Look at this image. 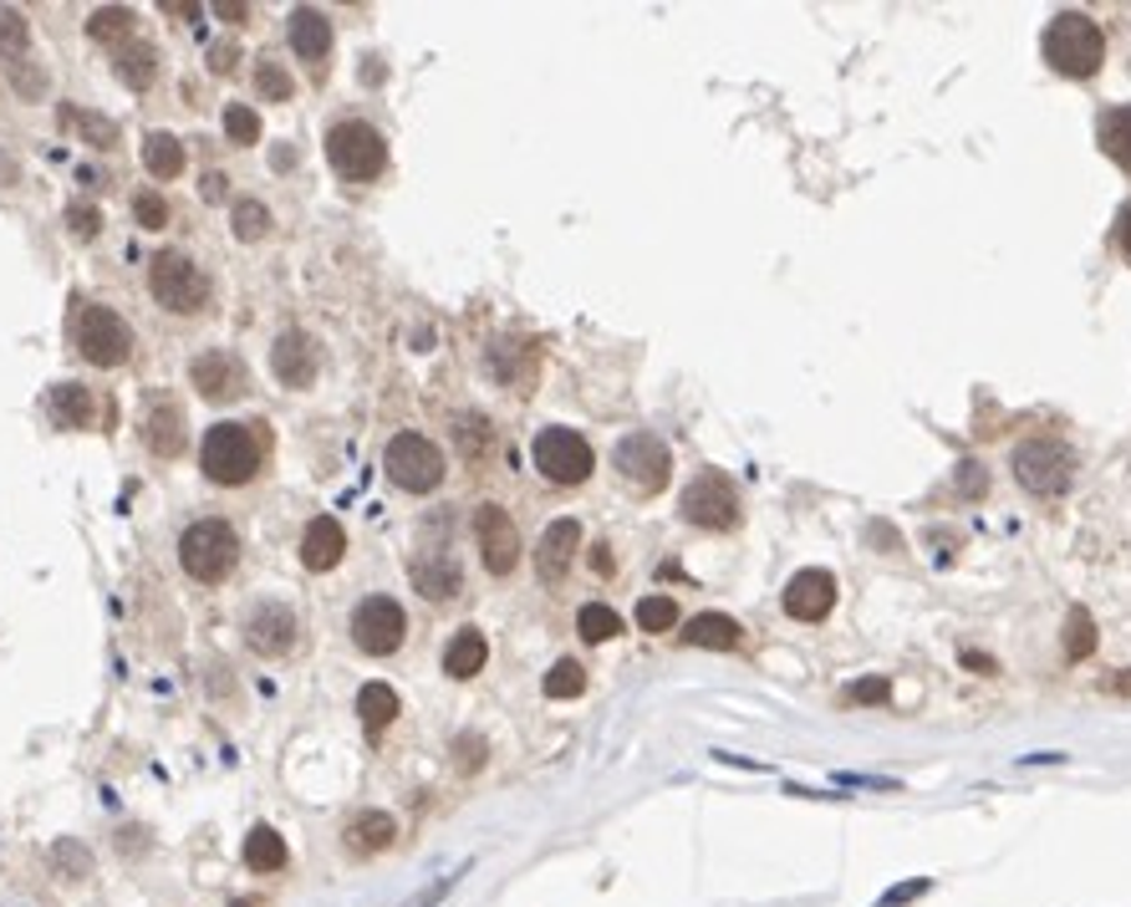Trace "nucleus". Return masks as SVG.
Instances as JSON below:
<instances>
[{
	"label": "nucleus",
	"instance_id": "nucleus-1",
	"mask_svg": "<svg viewBox=\"0 0 1131 907\" xmlns=\"http://www.w3.org/2000/svg\"><path fill=\"white\" fill-rule=\"evenodd\" d=\"M260 424H215L205 434V444H199V470H205L209 484H225V490H235V484H250L255 474H260V460H265V444L260 434H255Z\"/></svg>",
	"mask_w": 1131,
	"mask_h": 907
},
{
	"label": "nucleus",
	"instance_id": "nucleus-2",
	"mask_svg": "<svg viewBox=\"0 0 1131 907\" xmlns=\"http://www.w3.org/2000/svg\"><path fill=\"white\" fill-rule=\"evenodd\" d=\"M1045 61L1055 67L1060 77H1095L1101 61H1107V37L1101 26L1081 11H1065L1050 21L1045 31Z\"/></svg>",
	"mask_w": 1131,
	"mask_h": 907
},
{
	"label": "nucleus",
	"instance_id": "nucleus-3",
	"mask_svg": "<svg viewBox=\"0 0 1131 907\" xmlns=\"http://www.w3.org/2000/svg\"><path fill=\"white\" fill-rule=\"evenodd\" d=\"M326 158H332V169H337L342 179L367 184L387 169V138L377 134L373 122L342 118L326 128Z\"/></svg>",
	"mask_w": 1131,
	"mask_h": 907
},
{
	"label": "nucleus",
	"instance_id": "nucleus-4",
	"mask_svg": "<svg viewBox=\"0 0 1131 907\" xmlns=\"http://www.w3.org/2000/svg\"><path fill=\"white\" fill-rule=\"evenodd\" d=\"M148 296L174 316H194L209 306V276L184 250H164L148 260Z\"/></svg>",
	"mask_w": 1131,
	"mask_h": 907
},
{
	"label": "nucleus",
	"instance_id": "nucleus-5",
	"mask_svg": "<svg viewBox=\"0 0 1131 907\" xmlns=\"http://www.w3.org/2000/svg\"><path fill=\"white\" fill-rule=\"evenodd\" d=\"M235 561H240V535H235V525L194 521L189 531L179 535V566L189 571L194 581H205V586L225 581L229 571H235Z\"/></svg>",
	"mask_w": 1131,
	"mask_h": 907
},
{
	"label": "nucleus",
	"instance_id": "nucleus-6",
	"mask_svg": "<svg viewBox=\"0 0 1131 907\" xmlns=\"http://www.w3.org/2000/svg\"><path fill=\"white\" fill-rule=\"evenodd\" d=\"M72 347L82 352V363L92 367H122L132 357V327L122 322L112 306H77L72 316Z\"/></svg>",
	"mask_w": 1131,
	"mask_h": 907
},
{
	"label": "nucleus",
	"instance_id": "nucleus-7",
	"mask_svg": "<svg viewBox=\"0 0 1131 907\" xmlns=\"http://www.w3.org/2000/svg\"><path fill=\"white\" fill-rule=\"evenodd\" d=\"M1014 480L1030 490V495H1065L1075 480V454L1060 438H1024L1010 460Z\"/></svg>",
	"mask_w": 1131,
	"mask_h": 907
},
{
	"label": "nucleus",
	"instance_id": "nucleus-8",
	"mask_svg": "<svg viewBox=\"0 0 1131 907\" xmlns=\"http://www.w3.org/2000/svg\"><path fill=\"white\" fill-rule=\"evenodd\" d=\"M383 470H387V480H393L397 490H409V495H434L439 484H444V454H439L434 438L397 434L393 444H387V454H383Z\"/></svg>",
	"mask_w": 1131,
	"mask_h": 907
},
{
	"label": "nucleus",
	"instance_id": "nucleus-9",
	"mask_svg": "<svg viewBox=\"0 0 1131 907\" xmlns=\"http://www.w3.org/2000/svg\"><path fill=\"white\" fill-rule=\"evenodd\" d=\"M678 510H683V521L698 525V531H735L739 525V490H735L729 474L704 470L683 495H678Z\"/></svg>",
	"mask_w": 1131,
	"mask_h": 907
},
{
	"label": "nucleus",
	"instance_id": "nucleus-10",
	"mask_svg": "<svg viewBox=\"0 0 1131 907\" xmlns=\"http://www.w3.org/2000/svg\"><path fill=\"white\" fill-rule=\"evenodd\" d=\"M530 454H535V470L551 484H581L597 470V454H591V444L577 428H541L535 444H530Z\"/></svg>",
	"mask_w": 1131,
	"mask_h": 907
},
{
	"label": "nucleus",
	"instance_id": "nucleus-11",
	"mask_svg": "<svg viewBox=\"0 0 1131 907\" xmlns=\"http://www.w3.org/2000/svg\"><path fill=\"white\" fill-rule=\"evenodd\" d=\"M403 632H409V618L393 597H367L352 612V642H357L367 658H387L403 648Z\"/></svg>",
	"mask_w": 1131,
	"mask_h": 907
},
{
	"label": "nucleus",
	"instance_id": "nucleus-12",
	"mask_svg": "<svg viewBox=\"0 0 1131 907\" xmlns=\"http://www.w3.org/2000/svg\"><path fill=\"white\" fill-rule=\"evenodd\" d=\"M612 464L638 495H658L662 484H668V470H673V454H668V444L652 438V434H627L622 444H617Z\"/></svg>",
	"mask_w": 1131,
	"mask_h": 907
},
{
	"label": "nucleus",
	"instance_id": "nucleus-13",
	"mask_svg": "<svg viewBox=\"0 0 1131 907\" xmlns=\"http://www.w3.org/2000/svg\"><path fill=\"white\" fill-rule=\"evenodd\" d=\"M474 541H480V556L490 576H510L520 566V531L510 521V510L500 505H480L474 510Z\"/></svg>",
	"mask_w": 1131,
	"mask_h": 907
},
{
	"label": "nucleus",
	"instance_id": "nucleus-14",
	"mask_svg": "<svg viewBox=\"0 0 1131 907\" xmlns=\"http://www.w3.org/2000/svg\"><path fill=\"white\" fill-rule=\"evenodd\" d=\"M189 383L205 403H235L250 393V373L235 352H199L189 363Z\"/></svg>",
	"mask_w": 1131,
	"mask_h": 907
},
{
	"label": "nucleus",
	"instance_id": "nucleus-15",
	"mask_svg": "<svg viewBox=\"0 0 1131 907\" xmlns=\"http://www.w3.org/2000/svg\"><path fill=\"white\" fill-rule=\"evenodd\" d=\"M296 612L286 602H255L245 612V648L260 658H286L296 648Z\"/></svg>",
	"mask_w": 1131,
	"mask_h": 907
},
{
	"label": "nucleus",
	"instance_id": "nucleus-16",
	"mask_svg": "<svg viewBox=\"0 0 1131 907\" xmlns=\"http://www.w3.org/2000/svg\"><path fill=\"white\" fill-rule=\"evenodd\" d=\"M836 592H842V586H836L830 571L806 566V571H795V576L785 581V612H790L795 622H820V618H830Z\"/></svg>",
	"mask_w": 1131,
	"mask_h": 907
},
{
	"label": "nucleus",
	"instance_id": "nucleus-17",
	"mask_svg": "<svg viewBox=\"0 0 1131 907\" xmlns=\"http://www.w3.org/2000/svg\"><path fill=\"white\" fill-rule=\"evenodd\" d=\"M316 367H322V352L306 332H281L276 347H271V373L276 383L286 387H312L316 383Z\"/></svg>",
	"mask_w": 1131,
	"mask_h": 907
},
{
	"label": "nucleus",
	"instance_id": "nucleus-18",
	"mask_svg": "<svg viewBox=\"0 0 1131 907\" xmlns=\"http://www.w3.org/2000/svg\"><path fill=\"white\" fill-rule=\"evenodd\" d=\"M144 444H148V454H158V460H179L184 454V408L174 398H154L144 408Z\"/></svg>",
	"mask_w": 1131,
	"mask_h": 907
},
{
	"label": "nucleus",
	"instance_id": "nucleus-19",
	"mask_svg": "<svg viewBox=\"0 0 1131 907\" xmlns=\"http://www.w3.org/2000/svg\"><path fill=\"white\" fill-rule=\"evenodd\" d=\"M581 551V525L566 515V521H551L541 531V541H535V571H541V581H561L566 571H571V556Z\"/></svg>",
	"mask_w": 1131,
	"mask_h": 907
},
{
	"label": "nucleus",
	"instance_id": "nucleus-20",
	"mask_svg": "<svg viewBox=\"0 0 1131 907\" xmlns=\"http://www.w3.org/2000/svg\"><path fill=\"white\" fill-rule=\"evenodd\" d=\"M342 556H347V531H342V521L337 515H316V521L302 531V566L306 571H332Z\"/></svg>",
	"mask_w": 1131,
	"mask_h": 907
},
{
	"label": "nucleus",
	"instance_id": "nucleus-21",
	"mask_svg": "<svg viewBox=\"0 0 1131 907\" xmlns=\"http://www.w3.org/2000/svg\"><path fill=\"white\" fill-rule=\"evenodd\" d=\"M286 31H291V51L302 61H312V67H322L326 51H332V21L322 11H312V6H296Z\"/></svg>",
	"mask_w": 1131,
	"mask_h": 907
},
{
	"label": "nucleus",
	"instance_id": "nucleus-22",
	"mask_svg": "<svg viewBox=\"0 0 1131 907\" xmlns=\"http://www.w3.org/2000/svg\"><path fill=\"white\" fill-rule=\"evenodd\" d=\"M112 72H118L122 87H132V92H148L158 77V51L148 47V41H122L118 57H112Z\"/></svg>",
	"mask_w": 1131,
	"mask_h": 907
},
{
	"label": "nucleus",
	"instance_id": "nucleus-23",
	"mask_svg": "<svg viewBox=\"0 0 1131 907\" xmlns=\"http://www.w3.org/2000/svg\"><path fill=\"white\" fill-rule=\"evenodd\" d=\"M484 658H490L484 632L480 628H459L454 638H449V648H444V673L449 678H474L484 668Z\"/></svg>",
	"mask_w": 1131,
	"mask_h": 907
},
{
	"label": "nucleus",
	"instance_id": "nucleus-24",
	"mask_svg": "<svg viewBox=\"0 0 1131 907\" xmlns=\"http://www.w3.org/2000/svg\"><path fill=\"white\" fill-rule=\"evenodd\" d=\"M47 413L57 418V428H87L92 424V393L82 383H57L47 393Z\"/></svg>",
	"mask_w": 1131,
	"mask_h": 907
},
{
	"label": "nucleus",
	"instance_id": "nucleus-25",
	"mask_svg": "<svg viewBox=\"0 0 1131 907\" xmlns=\"http://www.w3.org/2000/svg\"><path fill=\"white\" fill-rule=\"evenodd\" d=\"M678 638H683L688 648H719V653H729V648H739V622L724 618V612H698Z\"/></svg>",
	"mask_w": 1131,
	"mask_h": 907
},
{
	"label": "nucleus",
	"instance_id": "nucleus-26",
	"mask_svg": "<svg viewBox=\"0 0 1131 907\" xmlns=\"http://www.w3.org/2000/svg\"><path fill=\"white\" fill-rule=\"evenodd\" d=\"M1095 144H1101V154H1107L1111 164H1121V169L1131 174V108L1101 112V122H1095Z\"/></svg>",
	"mask_w": 1131,
	"mask_h": 907
},
{
	"label": "nucleus",
	"instance_id": "nucleus-27",
	"mask_svg": "<svg viewBox=\"0 0 1131 907\" xmlns=\"http://www.w3.org/2000/svg\"><path fill=\"white\" fill-rule=\"evenodd\" d=\"M144 169L154 174V179H179L184 174V144L174 134H148L144 138Z\"/></svg>",
	"mask_w": 1131,
	"mask_h": 907
},
{
	"label": "nucleus",
	"instance_id": "nucleus-28",
	"mask_svg": "<svg viewBox=\"0 0 1131 907\" xmlns=\"http://www.w3.org/2000/svg\"><path fill=\"white\" fill-rule=\"evenodd\" d=\"M245 867L250 871H281L286 867V836L271 831V826H255L245 836Z\"/></svg>",
	"mask_w": 1131,
	"mask_h": 907
},
{
	"label": "nucleus",
	"instance_id": "nucleus-29",
	"mask_svg": "<svg viewBox=\"0 0 1131 907\" xmlns=\"http://www.w3.org/2000/svg\"><path fill=\"white\" fill-rule=\"evenodd\" d=\"M393 836H397V821L387 811H367L347 826L352 851H383V847H393Z\"/></svg>",
	"mask_w": 1131,
	"mask_h": 907
},
{
	"label": "nucleus",
	"instance_id": "nucleus-30",
	"mask_svg": "<svg viewBox=\"0 0 1131 907\" xmlns=\"http://www.w3.org/2000/svg\"><path fill=\"white\" fill-rule=\"evenodd\" d=\"M413 586L429 602H449V597H459V566L454 561H419L413 566Z\"/></svg>",
	"mask_w": 1131,
	"mask_h": 907
},
{
	"label": "nucleus",
	"instance_id": "nucleus-31",
	"mask_svg": "<svg viewBox=\"0 0 1131 907\" xmlns=\"http://www.w3.org/2000/svg\"><path fill=\"white\" fill-rule=\"evenodd\" d=\"M397 709H403V703H397V693L387 689V683H362V693H357V714H362V724L373 729H387L397 719Z\"/></svg>",
	"mask_w": 1131,
	"mask_h": 907
},
{
	"label": "nucleus",
	"instance_id": "nucleus-32",
	"mask_svg": "<svg viewBox=\"0 0 1131 907\" xmlns=\"http://www.w3.org/2000/svg\"><path fill=\"white\" fill-rule=\"evenodd\" d=\"M47 861L61 883H87V877H92V851H87L82 841H72V836H61L57 847L47 851Z\"/></svg>",
	"mask_w": 1131,
	"mask_h": 907
},
{
	"label": "nucleus",
	"instance_id": "nucleus-33",
	"mask_svg": "<svg viewBox=\"0 0 1131 907\" xmlns=\"http://www.w3.org/2000/svg\"><path fill=\"white\" fill-rule=\"evenodd\" d=\"M31 51V21L16 6H0V61H21Z\"/></svg>",
	"mask_w": 1131,
	"mask_h": 907
},
{
	"label": "nucleus",
	"instance_id": "nucleus-34",
	"mask_svg": "<svg viewBox=\"0 0 1131 907\" xmlns=\"http://www.w3.org/2000/svg\"><path fill=\"white\" fill-rule=\"evenodd\" d=\"M577 632H581L587 642H612L617 632H622V618H617L607 602H587V607L577 612Z\"/></svg>",
	"mask_w": 1131,
	"mask_h": 907
},
{
	"label": "nucleus",
	"instance_id": "nucleus-35",
	"mask_svg": "<svg viewBox=\"0 0 1131 907\" xmlns=\"http://www.w3.org/2000/svg\"><path fill=\"white\" fill-rule=\"evenodd\" d=\"M581 693H587V668L577 658H561L545 673V699H581Z\"/></svg>",
	"mask_w": 1131,
	"mask_h": 907
},
{
	"label": "nucleus",
	"instance_id": "nucleus-36",
	"mask_svg": "<svg viewBox=\"0 0 1131 907\" xmlns=\"http://www.w3.org/2000/svg\"><path fill=\"white\" fill-rule=\"evenodd\" d=\"M67 122H72L77 134H82V144H92V148H118V122L112 118H102V112H92V108H82V112H67Z\"/></svg>",
	"mask_w": 1131,
	"mask_h": 907
},
{
	"label": "nucleus",
	"instance_id": "nucleus-37",
	"mask_svg": "<svg viewBox=\"0 0 1131 907\" xmlns=\"http://www.w3.org/2000/svg\"><path fill=\"white\" fill-rule=\"evenodd\" d=\"M229 225H235V240H260L271 230V209L260 199H235L229 205Z\"/></svg>",
	"mask_w": 1131,
	"mask_h": 907
},
{
	"label": "nucleus",
	"instance_id": "nucleus-38",
	"mask_svg": "<svg viewBox=\"0 0 1131 907\" xmlns=\"http://www.w3.org/2000/svg\"><path fill=\"white\" fill-rule=\"evenodd\" d=\"M1091 653H1095V622H1091V612L1075 607L1071 618H1065V658L1081 663V658H1091Z\"/></svg>",
	"mask_w": 1131,
	"mask_h": 907
},
{
	"label": "nucleus",
	"instance_id": "nucleus-39",
	"mask_svg": "<svg viewBox=\"0 0 1131 907\" xmlns=\"http://www.w3.org/2000/svg\"><path fill=\"white\" fill-rule=\"evenodd\" d=\"M255 92L265 97V102H291V92H296V82H291V72L281 67V61L265 57L260 67H255Z\"/></svg>",
	"mask_w": 1131,
	"mask_h": 907
},
{
	"label": "nucleus",
	"instance_id": "nucleus-40",
	"mask_svg": "<svg viewBox=\"0 0 1131 907\" xmlns=\"http://www.w3.org/2000/svg\"><path fill=\"white\" fill-rule=\"evenodd\" d=\"M225 138L229 144H260V112L245 108V102H229L225 108Z\"/></svg>",
	"mask_w": 1131,
	"mask_h": 907
},
{
	"label": "nucleus",
	"instance_id": "nucleus-41",
	"mask_svg": "<svg viewBox=\"0 0 1131 907\" xmlns=\"http://www.w3.org/2000/svg\"><path fill=\"white\" fill-rule=\"evenodd\" d=\"M673 622H678L673 597H642L638 602V628L642 632H673Z\"/></svg>",
	"mask_w": 1131,
	"mask_h": 907
},
{
	"label": "nucleus",
	"instance_id": "nucleus-42",
	"mask_svg": "<svg viewBox=\"0 0 1131 907\" xmlns=\"http://www.w3.org/2000/svg\"><path fill=\"white\" fill-rule=\"evenodd\" d=\"M87 31H92L97 41L128 37V31H132V11H128V6H102V11H92V21H87Z\"/></svg>",
	"mask_w": 1131,
	"mask_h": 907
},
{
	"label": "nucleus",
	"instance_id": "nucleus-43",
	"mask_svg": "<svg viewBox=\"0 0 1131 907\" xmlns=\"http://www.w3.org/2000/svg\"><path fill=\"white\" fill-rule=\"evenodd\" d=\"M132 219H138L144 230H164V225H169V205H164V194H154V189L132 194Z\"/></svg>",
	"mask_w": 1131,
	"mask_h": 907
},
{
	"label": "nucleus",
	"instance_id": "nucleus-44",
	"mask_svg": "<svg viewBox=\"0 0 1131 907\" xmlns=\"http://www.w3.org/2000/svg\"><path fill=\"white\" fill-rule=\"evenodd\" d=\"M67 230H72L77 240H97V235H102V215H97L92 205H72L67 209Z\"/></svg>",
	"mask_w": 1131,
	"mask_h": 907
},
{
	"label": "nucleus",
	"instance_id": "nucleus-45",
	"mask_svg": "<svg viewBox=\"0 0 1131 907\" xmlns=\"http://www.w3.org/2000/svg\"><path fill=\"white\" fill-rule=\"evenodd\" d=\"M16 87H21L26 97H41V92H47V72H37V67L16 61Z\"/></svg>",
	"mask_w": 1131,
	"mask_h": 907
},
{
	"label": "nucleus",
	"instance_id": "nucleus-46",
	"mask_svg": "<svg viewBox=\"0 0 1131 907\" xmlns=\"http://www.w3.org/2000/svg\"><path fill=\"white\" fill-rule=\"evenodd\" d=\"M887 693H892V689H887V678H862V683H852V699H856V703H882Z\"/></svg>",
	"mask_w": 1131,
	"mask_h": 907
},
{
	"label": "nucleus",
	"instance_id": "nucleus-47",
	"mask_svg": "<svg viewBox=\"0 0 1131 907\" xmlns=\"http://www.w3.org/2000/svg\"><path fill=\"white\" fill-rule=\"evenodd\" d=\"M480 760H484V739H459V765H464V770H480Z\"/></svg>",
	"mask_w": 1131,
	"mask_h": 907
},
{
	"label": "nucleus",
	"instance_id": "nucleus-48",
	"mask_svg": "<svg viewBox=\"0 0 1131 907\" xmlns=\"http://www.w3.org/2000/svg\"><path fill=\"white\" fill-rule=\"evenodd\" d=\"M215 16L229 26H240V21H250V6H240V0H215Z\"/></svg>",
	"mask_w": 1131,
	"mask_h": 907
},
{
	"label": "nucleus",
	"instance_id": "nucleus-49",
	"mask_svg": "<svg viewBox=\"0 0 1131 907\" xmlns=\"http://www.w3.org/2000/svg\"><path fill=\"white\" fill-rule=\"evenodd\" d=\"M963 490H968V495H984V470H978L974 460L963 464Z\"/></svg>",
	"mask_w": 1131,
	"mask_h": 907
},
{
	"label": "nucleus",
	"instance_id": "nucleus-50",
	"mask_svg": "<svg viewBox=\"0 0 1131 907\" xmlns=\"http://www.w3.org/2000/svg\"><path fill=\"white\" fill-rule=\"evenodd\" d=\"M199 194H205L209 205H215V199H225V174H205V184H199Z\"/></svg>",
	"mask_w": 1131,
	"mask_h": 907
},
{
	"label": "nucleus",
	"instance_id": "nucleus-51",
	"mask_svg": "<svg viewBox=\"0 0 1131 907\" xmlns=\"http://www.w3.org/2000/svg\"><path fill=\"white\" fill-rule=\"evenodd\" d=\"M1117 240H1121V250H1127V260H1131V205L1121 209V219H1117Z\"/></svg>",
	"mask_w": 1131,
	"mask_h": 907
},
{
	"label": "nucleus",
	"instance_id": "nucleus-52",
	"mask_svg": "<svg viewBox=\"0 0 1131 907\" xmlns=\"http://www.w3.org/2000/svg\"><path fill=\"white\" fill-rule=\"evenodd\" d=\"M209 67H215V72H229V67H235V47H215L209 51Z\"/></svg>",
	"mask_w": 1131,
	"mask_h": 907
},
{
	"label": "nucleus",
	"instance_id": "nucleus-53",
	"mask_svg": "<svg viewBox=\"0 0 1131 907\" xmlns=\"http://www.w3.org/2000/svg\"><path fill=\"white\" fill-rule=\"evenodd\" d=\"M963 663L978 668V673H1000V663H994V658H984V653H963Z\"/></svg>",
	"mask_w": 1131,
	"mask_h": 907
},
{
	"label": "nucleus",
	"instance_id": "nucleus-54",
	"mask_svg": "<svg viewBox=\"0 0 1131 907\" xmlns=\"http://www.w3.org/2000/svg\"><path fill=\"white\" fill-rule=\"evenodd\" d=\"M923 887H927V883H907V887H897V893H892V897H887V907L907 903V897H913V893H923Z\"/></svg>",
	"mask_w": 1131,
	"mask_h": 907
},
{
	"label": "nucleus",
	"instance_id": "nucleus-55",
	"mask_svg": "<svg viewBox=\"0 0 1131 907\" xmlns=\"http://www.w3.org/2000/svg\"><path fill=\"white\" fill-rule=\"evenodd\" d=\"M164 11H169V16H199V6H189V0H169Z\"/></svg>",
	"mask_w": 1131,
	"mask_h": 907
},
{
	"label": "nucleus",
	"instance_id": "nucleus-56",
	"mask_svg": "<svg viewBox=\"0 0 1131 907\" xmlns=\"http://www.w3.org/2000/svg\"><path fill=\"white\" fill-rule=\"evenodd\" d=\"M229 907H260V903H229Z\"/></svg>",
	"mask_w": 1131,
	"mask_h": 907
}]
</instances>
